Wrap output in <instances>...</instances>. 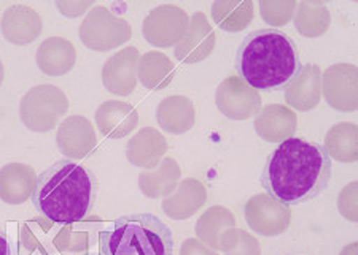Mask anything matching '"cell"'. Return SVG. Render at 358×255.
<instances>
[{
	"label": "cell",
	"mask_w": 358,
	"mask_h": 255,
	"mask_svg": "<svg viewBox=\"0 0 358 255\" xmlns=\"http://www.w3.org/2000/svg\"><path fill=\"white\" fill-rule=\"evenodd\" d=\"M97 178L88 167L61 159L40 173L32 205L51 222L73 224L90 216L97 199Z\"/></svg>",
	"instance_id": "cell-3"
},
{
	"label": "cell",
	"mask_w": 358,
	"mask_h": 255,
	"mask_svg": "<svg viewBox=\"0 0 358 255\" xmlns=\"http://www.w3.org/2000/svg\"><path fill=\"white\" fill-rule=\"evenodd\" d=\"M217 105L229 119L245 121L258 113L262 97L241 78L229 77L217 91Z\"/></svg>",
	"instance_id": "cell-9"
},
{
	"label": "cell",
	"mask_w": 358,
	"mask_h": 255,
	"mask_svg": "<svg viewBox=\"0 0 358 255\" xmlns=\"http://www.w3.org/2000/svg\"><path fill=\"white\" fill-rule=\"evenodd\" d=\"M258 135L268 141H284L296 129V114L284 105H269L255 121Z\"/></svg>",
	"instance_id": "cell-22"
},
{
	"label": "cell",
	"mask_w": 358,
	"mask_h": 255,
	"mask_svg": "<svg viewBox=\"0 0 358 255\" xmlns=\"http://www.w3.org/2000/svg\"><path fill=\"white\" fill-rule=\"evenodd\" d=\"M331 176V157L322 144L290 137L269 155L259 183L273 199L294 206L325 192Z\"/></svg>",
	"instance_id": "cell-1"
},
{
	"label": "cell",
	"mask_w": 358,
	"mask_h": 255,
	"mask_svg": "<svg viewBox=\"0 0 358 255\" xmlns=\"http://www.w3.org/2000/svg\"><path fill=\"white\" fill-rule=\"evenodd\" d=\"M290 208L268 194L255 195L245 206L247 224L259 235H282L290 225Z\"/></svg>",
	"instance_id": "cell-8"
},
{
	"label": "cell",
	"mask_w": 358,
	"mask_h": 255,
	"mask_svg": "<svg viewBox=\"0 0 358 255\" xmlns=\"http://www.w3.org/2000/svg\"><path fill=\"white\" fill-rule=\"evenodd\" d=\"M157 119L161 129L174 133V135L192 130L196 119L193 102L183 95L167 97L159 103Z\"/></svg>",
	"instance_id": "cell-20"
},
{
	"label": "cell",
	"mask_w": 358,
	"mask_h": 255,
	"mask_svg": "<svg viewBox=\"0 0 358 255\" xmlns=\"http://www.w3.org/2000/svg\"><path fill=\"white\" fill-rule=\"evenodd\" d=\"M96 123L101 133L110 140L128 137L138 124L137 109L126 102L107 100L97 108Z\"/></svg>",
	"instance_id": "cell-13"
},
{
	"label": "cell",
	"mask_w": 358,
	"mask_h": 255,
	"mask_svg": "<svg viewBox=\"0 0 358 255\" xmlns=\"http://www.w3.org/2000/svg\"><path fill=\"white\" fill-rule=\"evenodd\" d=\"M182 255H218L217 252L207 249L198 240H187L182 246Z\"/></svg>",
	"instance_id": "cell-29"
},
{
	"label": "cell",
	"mask_w": 358,
	"mask_h": 255,
	"mask_svg": "<svg viewBox=\"0 0 358 255\" xmlns=\"http://www.w3.org/2000/svg\"><path fill=\"white\" fill-rule=\"evenodd\" d=\"M207 200V192L199 181L196 179H185L174 195L167 196L163 201V211L174 220L189 219L193 214L204 205Z\"/></svg>",
	"instance_id": "cell-19"
},
{
	"label": "cell",
	"mask_w": 358,
	"mask_h": 255,
	"mask_svg": "<svg viewBox=\"0 0 358 255\" xmlns=\"http://www.w3.org/2000/svg\"><path fill=\"white\" fill-rule=\"evenodd\" d=\"M189 27V18L176 5H161L148 13L143 21V37L158 48L174 46L185 37Z\"/></svg>",
	"instance_id": "cell-7"
},
{
	"label": "cell",
	"mask_w": 358,
	"mask_h": 255,
	"mask_svg": "<svg viewBox=\"0 0 358 255\" xmlns=\"http://www.w3.org/2000/svg\"><path fill=\"white\" fill-rule=\"evenodd\" d=\"M167 150L166 138L157 129L143 127L131 138L126 146V155L134 167L155 168Z\"/></svg>",
	"instance_id": "cell-18"
},
{
	"label": "cell",
	"mask_w": 358,
	"mask_h": 255,
	"mask_svg": "<svg viewBox=\"0 0 358 255\" xmlns=\"http://www.w3.org/2000/svg\"><path fill=\"white\" fill-rule=\"evenodd\" d=\"M176 67L172 61L163 53H145L138 59L137 78L143 88L150 91H161L174 79Z\"/></svg>",
	"instance_id": "cell-23"
},
{
	"label": "cell",
	"mask_w": 358,
	"mask_h": 255,
	"mask_svg": "<svg viewBox=\"0 0 358 255\" xmlns=\"http://www.w3.org/2000/svg\"><path fill=\"white\" fill-rule=\"evenodd\" d=\"M325 98L333 108L354 111L357 108V68L338 63L325 73Z\"/></svg>",
	"instance_id": "cell-12"
},
{
	"label": "cell",
	"mask_w": 358,
	"mask_h": 255,
	"mask_svg": "<svg viewBox=\"0 0 358 255\" xmlns=\"http://www.w3.org/2000/svg\"><path fill=\"white\" fill-rule=\"evenodd\" d=\"M236 72L255 91L284 89L301 72V54L294 40L279 29H258L242 40L234 61Z\"/></svg>",
	"instance_id": "cell-2"
},
{
	"label": "cell",
	"mask_w": 358,
	"mask_h": 255,
	"mask_svg": "<svg viewBox=\"0 0 358 255\" xmlns=\"http://www.w3.org/2000/svg\"><path fill=\"white\" fill-rule=\"evenodd\" d=\"M3 77H5V70H3V63L0 61V86L3 83Z\"/></svg>",
	"instance_id": "cell-31"
},
{
	"label": "cell",
	"mask_w": 358,
	"mask_h": 255,
	"mask_svg": "<svg viewBox=\"0 0 358 255\" xmlns=\"http://www.w3.org/2000/svg\"><path fill=\"white\" fill-rule=\"evenodd\" d=\"M174 235L152 212L126 214L99 233V255H174Z\"/></svg>",
	"instance_id": "cell-4"
},
{
	"label": "cell",
	"mask_w": 358,
	"mask_h": 255,
	"mask_svg": "<svg viewBox=\"0 0 358 255\" xmlns=\"http://www.w3.org/2000/svg\"><path fill=\"white\" fill-rule=\"evenodd\" d=\"M141 53L134 46L121 49L112 56L102 68V83L115 95L128 97L137 84V65Z\"/></svg>",
	"instance_id": "cell-10"
},
{
	"label": "cell",
	"mask_w": 358,
	"mask_h": 255,
	"mask_svg": "<svg viewBox=\"0 0 358 255\" xmlns=\"http://www.w3.org/2000/svg\"><path fill=\"white\" fill-rule=\"evenodd\" d=\"M129 22L117 18L106 7H94L80 27V38L86 48L110 51L131 38Z\"/></svg>",
	"instance_id": "cell-6"
},
{
	"label": "cell",
	"mask_w": 358,
	"mask_h": 255,
	"mask_svg": "<svg viewBox=\"0 0 358 255\" xmlns=\"http://www.w3.org/2000/svg\"><path fill=\"white\" fill-rule=\"evenodd\" d=\"M220 242H224V245H222V249L227 252V255H259V252H262L255 238L242 230L224 231Z\"/></svg>",
	"instance_id": "cell-28"
},
{
	"label": "cell",
	"mask_w": 358,
	"mask_h": 255,
	"mask_svg": "<svg viewBox=\"0 0 358 255\" xmlns=\"http://www.w3.org/2000/svg\"><path fill=\"white\" fill-rule=\"evenodd\" d=\"M234 224L236 219L233 212H229L227 208L213 206L199 219L198 225H196V233L210 247L222 249V242L218 235H220L223 229L234 227Z\"/></svg>",
	"instance_id": "cell-25"
},
{
	"label": "cell",
	"mask_w": 358,
	"mask_h": 255,
	"mask_svg": "<svg viewBox=\"0 0 358 255\" xmlns=\"http://www.w3.org/2000/svg\"><path fill=\"white\" fill-rule=\"evenodd\" d=\"M69 100L64 92L51 84H40L22 97L20 116L26 129L38 133L55 129L67 113Z\"/></svg>",
	"instance_id": "cell-5"
},
{
	"label": "cell",
	"mask_w": 358,
	"mask_h": 255,
	"mask_svg": "<svg viewBox=\"0 0 358 255\" xmlns=\"http://www.w3.org/2000/svg\"><path fill=\"white\" fill-rule=\"evenodd\" d=\"M57 148L67 157L85 159L96 149L97 138L91 123L83 116H71L57 130Z\"/></svg>",
	"instance_id": "cell-11"
},
{
	"label": "cell",
	"mask_w": 358,
	"mask_h": 255,
	"mask_svg": "<svg viewBox=\"0 0 358 255\" xmlns=\"http://www.w3.org/2000/svg\"><path fill=\"white\" fill-rule=\"evenodd\" d=\"M42 18L36 10L26 5H13L2 16L3 37L13 45H29L42 33Z\"/></svg>",
	"instance_id": "cell-14"
},
{
	"label": "cell",
	"mask_w": 358,
	"mask_h": 255,
	"mask_svg": "<svg viewBox=\"0 0 358 255\" xmlns=\"http://www.w3.org/2000/svg\"><path fill=\"white\" fill-rule=\"evenodd\" d=\"M180 175L182 171L177 162L167 157L157 171L142 173L138 176V185H141L143 195L148 199H159V196H167L174 192Z\"/></svg>",
	"instance_id": "cell-24"
},
{
	"label": "cell",
	"mask_w": 358,
	"mask_h": 255,
	"mask_svg": "<svg viewBox=\"0 0 358 255\" xmlns=\"http://www.w3.org/2000/svg\"><path fill=\"white\" fill-rule=\"evenodd\" d=\"M213 45H215V33L207 22L204 13L198 11L193 15L187 37L178 42L174 54L183 63H194L206 59L212 53Z\"/></svg>",
	"instance_id": "cell-15"
},
{
	"label": "cell",
	"mask_w": 358,
	"mask_h": 255,
	"mask_svg": "<svg viewBox=\"0 0 358 255\" xmlns=\"http://www.w3.org/2000/svg\"><path fill=\"white\" fill-rule=\"evenodd\" d=\"M36 61L43 73L50 77H61L73 68L77 62V51L69 40L51 37L38 46Z\"/></svg>",
	"instance_id": "cell-17"
},
{
	"label": "cell",
	"mask_w": 358,
	"mask_h": 255,
	"mask_svg": "<svg viewBox=\"0 0 358 255\" xmlns=\"http://www.w3.org/2000/svg\"><path fill=\"white\" fill-rule=\"evenodd\" d=\"M285 98L288 105L299 111H308L317 107L320 100V68L315 63H309L306 68L290 81Z\"/></svg>",
	"instance_id": "cell-21"
},
{
	"label": "cell",
	"mask_w": 358,
	"mask_h": 255,
	"mask_svg": "<svg viewBox=\"0 0 358 255\" xmlns=\"http://www.w3.org/2000/svg\"><path fill=\"white\" fill-rule=\"evenodd\" d=\"M85 255H99V254H85Z\"/></svg>",
	"instance_id": "cell-32"
},
{
	"label": "cell",
	"mask_w": 358,
	"mask_h": 255,
	"mask_svg": "<svg viewBox=\"0 0 358 255\" xmlns=\"http://www.w3.org/2000/svg\"><path fill=\"white\" fill-rule=\"evenodd\" d=\"M327 153L339 162L357 160V125L343 123L334 125L327 135Z\"/></svg>",
	"instance_id": "cell-26"
},
{
	"label": "cell",
	"mask_w": 358,
	"mask_h": 255,
	"mask_svg": "<svg viewBox=\"0 0 358 255\" xmlns=\"http://www.w3.org/2000/svg\"><path fill=\"white\" fill-rule=\"evenodd\" d=\"M0 255H16L13 242L8 240L7 231L3 227H0Z\"/></svg>",
	"instance_id": "cell-30"
},
{
	"label": "cell",
	"mask_w": 358,
	"mask_h": 255,
	"mask_svg": "<svg viewBox=\"0 0 358 255\" xmlns=\"http://www.w3.org/2000/svg\"><path fill=\"white\" fill-rule=\"evenodd\" d=\"M37 175L31 165L8 164L0 168V200L7 205H22L36 189Z\"/></svg>",
	"instance_id": "cell-16"
},
{
	"label": "cell",
	"mask_w": 358,
	"mask_h": 255,
	"mask_svg": "<svg viewBox=\"0 0 358 255\" xmlns=\"http://www.w3.org/2000/svg\"><path fill=\"white\" fill-rule=\"evenodd\" d=\"M322 7V3H299L298 16L296 20H294L299 33L308 37H317L327 31L328 22H330V16H328V11H323L322 15H319V10Z\"/></svg>",
	"instance_id": "cell-27"
}]
</instances>
